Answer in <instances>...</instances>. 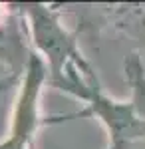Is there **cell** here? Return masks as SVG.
Masks as SVG:
<instances>
[{
	"label": "cell",
	"instance_id": "cell-1",
	"mask_svg": "<svg viewBox=\"0 0 145 149\" xmlns=\"http://www.w3.org/2000/svg\"><path fill=\"white\" fill-rule=\"evenodd\" d=\"M26 28L30 32L34 52L42 58L48 70V86L56 88L64 80L68 70L82 66L88 58L82 54L78 32L62 24V12L48 4H20Z\"/></svg>",
	"mask_w": 145,
	"mask_h": 149
},
{
	"label": "cell",
	"instance_id": "cell-2",
	"mask_svg": "<svg viewBox=\"0 0 145 149\" xmlns=\"http://www.w3.org/2000/svg\"><path fill=\"white\" fill-rule=\"evenodd\" d=\"M44 86H48V70L42 58L32 50L24 64V76L14 105L10 133L0 143V149H32L36 131L40 127L46 123H60L58 115L48 119L40 115V95Z\"/></svg>",
	"mask_w": 145,
	"mask_h": 149
},
{
	"label": "cell",
	"instance_id": "cell-3",
	"mask_svg": "<svg viewBox=\"0 0 145 149\" xmlns=\"http://www.w3.org/2000/svg\"><path fill=\"white\" fill-rule=\"evenodd\" d=\"M96 8L101 28L123 34L145 52V4H107Z\"/></svg>",
	"mask_w": 145,
	"mask_h": 149
}]
</instances>
